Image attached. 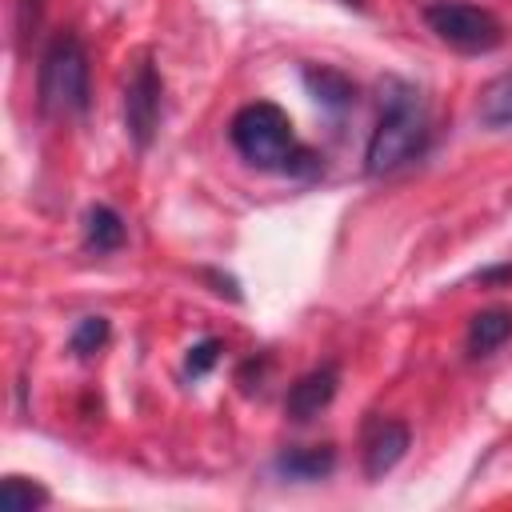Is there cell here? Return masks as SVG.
<instances>
[{"label": "cell", "mask_w": 512, "mask_h": 512, "mask_svg": "<svg viewBox=\"0 0 512 512\" xmlns=\"http://www.w3.org/2000/svg\"><path fill=\"white\" fill-rule=\"evenodd\" d=\"M420 92L408 84H388V96L380 104V120L368 140V172L384 176L416 160L428 144V116L416 100Z\"/></svg>", "instance_id": "cell-2"}, {"label": "cell", "mask_w": 512, "mask_h": 512, "mask_svg": "<svg viewBox=\"0 0 512 512\" xmlns=\"http://www.w3.org/2000/svg\"><path fill=\"white\" fill-rule=\"evenodd\" d=\"M476 116L488 128H512V72H500L480 88Z\"/></svg>", "instance_id": "cell-11"}, {"label": "cell", "mask_w": 512, "mask_h": 512, "mask_svg": "<svg viewBox=\"0 0 512 512\" xmlns=\"http://www.w3.org/2000/svg\"><path fill=\"white\" fill-rule=\"evenodd\" d=\"M336 388H340V368L336 364H320V368H312V372H304L292 388H288V400H284V412L292 416V420H312V416H320L328 404H332V396H336Z\"/></svg>", "instance_id": "cell-6"}, {"label": "cell", "mask_w": 512, "mask_h": 512, "mask_svg": "<svg viewBox=\"0 0 512 512\" xmlns=\"http://www.w3.org/2000/svg\"><path fill=\"white\" fill-rule=\"evenodd\" d=\"M424 20L456 52H492L504 44V24L488 8L464 0H432L424 8Z\"/></svg>", "instance_id": "cell-4"}, {"label": "cell", "mask_w": 512, "mask_h": 512, "mask_svg": "<svg viewBox=\"0 0 512 512\" xmlns=\"http://www.w3.org/2000/svg\"><path fill=\"white\" fill-rule=\"evenodd\" d=\"M40 504H48V492L40 484H32L24 476H8L0 484V508H8V512H32Z\"/></svg>", "instance_id": "cell-13"}, {"label": "cell", "mask_w": 512, "mask_h": 512, "mask_svg": "<svg viewBox=\"0 0 512 512\" xmlns=\"http://www.w3.org/2000/svg\"><path fill=\"white\" fill-rule=\"evenodd\" d=\"M104 340H108V320L104 316H84L76 324V332H72V352L76 356H92V352L104 348Z\"/></svg>", "instance_id": "cell-14"}, {"label": "cell", "mask_w": 512, "mask_h": 512, "mask_svg": "<svg viewBox=\"0 0 512 512\" xmlns=\"http://www.w3.org/2000/svg\"><path fill=\"white\" fill-rule=\"evenodd\" d=\"M304 84L316 92V100L324 108H336V112L348 108L352 96H356V84L344 72H336V68H304Z\"/></svg>", "instance_id": "cell-12"}, {"label": "cell", "mask_w": 512, "mask_h": 512, "mask_svg": "<svg viewBox=\"0 0 512 512\" xmlns=\"http://www.w3.org/2000/svg\"><path fill=\"white\" fill-rule=\"evenodd\" d=\"M332 468H336V452L328 444H320V448H292V452L276 456V472L288 476V480H320Z\"/></svg>", "instance_id": "cell-9"}, {"label": "cell", "mask_w": 512, "mask_h": 512, "mask_svg": "<svg viewBox=\"0 0 512 512\" xmlns=\"http://www.w3.org/2000/svg\"><path fill=\"white\" fill-rule=\"evenodd\" d=\"M220 352H224V344H220L216 336L200 340V344L188 352V364H184V368H188V376H204V372H208V368L220 360Z\"/></svg>", "instance_id": "cell-15"}, {"label": "cell", "mask_w": 512, "mask_h": 512, "mask_svg": "<svg viewBox=\"0 0 512 512\" xmlns=\"http://www.w3.org/2000/svg\"><path fill=\"white\" fill-rule=\"evenodd\" d=\"M232 144L248 164L268 168V172H312L316 168V156L296 140L288 112L268 100L244 104L232 116Z\"/></svg>", "instance_id": "cell-1"}, {"label": "cell", "mask_w": 512, "mask_h": 512, "mask_svg": "<svg viewBox=\"0 0 512 512\" xmlns=\"http://www.w3.org/2000/svg\"><path fill=\"white\" fill-rule=\"evenodd\" d=\"M512 336V308H484L468 324V356H492Z\"/></svg>", "instance_id": "cell-8"}, {"label": "cell", "mask_w": 512, "mask_h": 512, "mask_svg": "<svg viewBox=\"0 0 512 512\" xmlns=\"http://www.w3.org/2000/svg\"><path fill=\"white\" fill-rule=\"evenodd\" d=\"M124 236H128V228H124V216H120L116 208H108V204L88 208L84 244H88L92 252H116V248L124 244Z\"/></svg>", "instance_id": "cell-10"}, {"label": "cell", "mask_w": 512, "mask_h": 512, "mask_svg": "<svg viewBox=\"0 0 512 512\" xmlns=\"http://www.w3.org/2000/svg\"><path fill=\"white\" fill-rule=\"evenodd\" d=\"M40 8L44 0H20V40H28L40 28Z\"/></svg>", "instance_id": "cell-16"}, {"label": "cell", "mask_w": 512, "mask_h": 512, "mask_svg": "<svg viewBox=\"0 0 512 512\" xmlns=\"http://www.w3.org/2000/svg\"><path fill=\"white\" fill-rule=\"evenodd\" d=\"M408 452V428L400 420H380L368 440H364V472L368 480H380L384 472H392Z\"/></svg>", "instance_id": "cell-7"}, {"label": "cell", "mask_w": 512, "mask_h": 512, "mask_svg": "<svg viewBox=\"0 0 512 512\" xmlns=\"http://www.w3.org/2000/svg\"><path fill=\"white\" fill-rule=\"evenodd\" d=\"M88 52L72 32H60L40 60V108L52 116H76L88 108Z\"/></svg>", "instance_id": "cell-3"}, {"label": "cell", "mask_w": 512, "mask_h": 512, "mask_svg": "<svg viewBox=\"0 0 512 512\" xmlns=\"http://www.w3.org/2000/svg\"><path fill=\"white\" fill-rule=\"evenodd\" d=\"M344 4H352V8H364V0H344Z\"/></svg>", "instance_id": "cell-17"}, {"label": "cell", "mask_w": 512, "mask_h": 512, "mask_svg": "<svg viewBox=\"0 0 512 512\" xmlns=\"http://www.w3.org/2000/svg\"><path fill=\"white\" fill-rule=\"evenodd\" d=\"M160 76H156V64L152 60H140L128 88H124V128L132 136L136 148H148L152 136H156V124H160Z\"/></svg>", "instance_id": "cell-5"}]
</instances>
